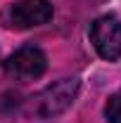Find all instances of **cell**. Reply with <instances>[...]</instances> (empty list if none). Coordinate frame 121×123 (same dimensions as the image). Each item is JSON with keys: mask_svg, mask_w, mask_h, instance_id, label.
Here are the masks:
<instances>
[{"mask_svg": "<svg viewBox=\"0 0 121 123\" xmlns=\"http://www.w3.org/2000/svg\"><path fill=\"white\" fill-rule=\"evenodd\" d=\"M47 69V59L45 55L33 45L19 47L14 55H10L7 62H5V74L14 80H36L45 74Z\"/></svg>", "mask_w": 121, "mask_h": 123, "instance_id": "obj_3", "label": "cell"}, {"mask_svg": "<svg viewBox=\"0 0 121 123\" xmlns=\"http://www.w3.org/2000/svg\"><path fill=\"white\" fill-rule=\"evenodd\" d=\"M52 19L50 0H17L10 7V26L12 29H33Z\"/></svg>", "mask_w": 121, "mask_h": 123, "instance_id": "obj_4", "label": "cell"}, {"mask_svg": "<svg viewBox=\"0 0 121 123\" xmlns=\"http://www.w3.org/2000/svg\"><path fill=\"white\" fill-rule=\"evenodd\" d=\"M76 92H78V80H76V78H62L57 83L47 85L40 95L33 97L31 111H33L38 118L57 116V114H62L64 109L74 102Z\"/></svg>", "mask_w": 121, "mask_h": 123, "instance_id": "obj_1", "label": "cell"}, {"mask_svg": "<svg viewBox=\"0 0 121 123\" xmlns=\"http://www.w3.org/2000/svg\"><path fill=\"white\" fill-rule=\"evenodd\" d=\"M105 116L109 123H121V90L109 97V102L105 107Z\"/></svg>", "mask_w": 121, "mask_h": 123, "instance_id": "obj_5", "label": "cell"}, {"mask_svg": "<svg viewBox=\"0 0 121 123\" xmlns=\"http://www.w3.org/2000/svg\"><path fill=\"white\" fill-rule=\"evenodd\" d=\"M90 40L102 59L107 62L121 59V21L116 17L107 14L95 19L90 26Z\"/></svg>", "mask_w": 121, "mask_h": 123, "instance_id": "obj_2", "label": "cell"}]
</instances>
